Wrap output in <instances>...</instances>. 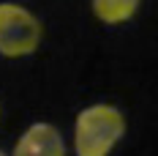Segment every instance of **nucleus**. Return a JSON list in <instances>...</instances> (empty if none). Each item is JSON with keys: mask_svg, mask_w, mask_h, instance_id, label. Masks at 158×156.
<instances>
[{"mask_svg": "<svg viewBox=\"0 0 158 156\" xmlns=\"http://www.w3.org/2000/svg\"><path fill=\"white\" fill-rule=\"evenodd\" d=\"M41 41V22L16 3H0V55L22 58Z\"/></svg>", "mask_w": 158, "mask_h": 156, "instance_id": "obj_2", "label": "nucleus"}, {"mask_svg": "<svg viewBox=\"0 0 158 156\" xmlns=\"http://www.w3.org/2000/svg\"><path fill=\"white\" fill-rule=\"evenodd\" d=\"M139 0H93V11L101 22L106 25H120L128 22L131 16L136 14Z\"/></svg>", "mask_w": 158, "mask_h": 156, "instance_id": "obj_4", "label": "nucleus"}, {"mask_svg": "<svg viewBox=\"0 0 158 156\" xmlns=\"http://www.w3.org/2000/svg\"><path fill=\"white\" fill-rule=\"evenodd\" d=\"M14 156H65V145L52 123H33L16 140Z\"/></svg>", "mask_w": 158, "mask_h": 156, "instance_id": "obj_3", "label": "nucleus"}, {"mask_svg": "<svg viewBox=\"0 0 158 156\" xmlns=\"http://www.w3.org/2000/svg\"><path fill=\"white\" fill-rule=\"evenodd\" d=\"M126 121L120 109L109 104H93L77 115L74 129V148L77 156H109L114 142L123 137Z\"/></svg>", "mask_w": 158, "mask_h": 156, "instance_id": "obj_1", "label": "nucleus"}, {"mask_svg": "<svg viewBox=\"0 0 158 156\" xmlns=\"http://www.w3.org/2000/svg\"><path fill=\"white\" fill-rule=\"evenodd\" d=\"M0 156H6V154H3V151H0Z\"/></svg>", "mask_w": 158, "mask_h": 156, "instance_id": "obj_5", "label": "nucleus"}]
</instances>
